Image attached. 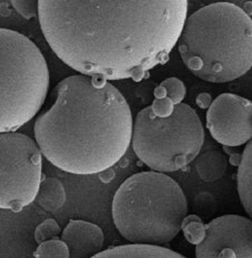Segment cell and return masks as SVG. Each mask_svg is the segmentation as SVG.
Segmentation results:
<instances>
[{"label": "cell", "instance_id": "1", "mask_svg": "<svg viewBox=\"0 0 252 258\" xmlns=\"http://www.w3.org/2000/svg\"><path fill=\"white\" fill-rule=\"evenodd\" d=\"M186 0H39L49 47L71 69L104 80H142L180 38Z\"/></svg>", "mask_w": 252, "mask_h": 258}, {"label": "cell", "instance_id": "2", "mask_svg": "<svg viewBox=\"0 0 252 258\" xmlns=\"http://www.w3.org/2000/svg\"><path fill=\"white\" fill-rule=\"evenodd\" d=\"M52 108L33 130L41 154L67 173L92 175L124 158L132 138V114L124 95L100 78L67 77Z\"/></svg>", "mask_w": 252, "mask_h": 258}, {"label": "cell", "instance_id": "3", "mask_svg": "<svg viewBox=\"0 0 252 258\" xmlns=\"http://www.w3.org/2000/svg\"><path fill=\"white\" fill-rule=\"evenodd\" d=\"M178 42L183 63L201 80L233 81L252 68V19L234 4H211L190 15Z\"/></svg>", "mask_w": 252, "mask_h": 258}, {"label": "cell", "instance_id": "4", "mask_svg": "<svg viewBox=\"0 0 252 258\" xmlns=\"http://www.w3.org/2000/svg\"><path fill=\"white\" fill-rule=\"evenodd\" d=\"M187 214V199L180 185L155 171L133 174L120 185L113 200L117 229L136 245L171 242L181 231Z\"/></svg>", "mask_w": 252, "mask_h": 258}, {"label": "cell", "instance_id": "5", "mask_svg": "<svg viewBox=\"0 0 252 258\" xmlns=\"http://www.w3.org/2000/svg\"><path fill=\"white\" fill-rule=\"evenodd\" d=\"M48 89L49 70L39 48L21 33L0 28V133L29 122Z\"/></svg>", "mask_w": 252, "mask_h": 258}, {"label": "cell", "instance_id": "6", "mask_svg": "<svg viewBox=\"0 0 252 258\" xmlns=\"http://www.w3.org/2000/svg\"><path fill=\"white\" fill-rule=\"evenodd\" d=\"M205 141L204 125L191 106L180 103L161 119L150 106L139 112L132 126V148L140 161L159 173L182 170L197 159Z\"/></svg>", "mask_w": 252, "mask_h": 258}, {"label": "cell", "instance_id": "7", "mask_svg": "<svg viewBox=\"0 0 252 258\" xmlns=\"http://www.w3.org/2000/svg\"><path fill=\"white\" fill-rule=\"evenodd\" d=\"M41 159L37 143L26 134L0 133V209L18 213L36 200Z\"/></svg>", "mask_w": 252, "mask_h": 258}, {"label": "cell", "instance_id": "8", "mask_svg": "<svg viewBox=\"0 0 252 258\" xmlns=\"http://www.w3.org/2000/svg\"><path fill=\"white\" fill-rule=\"evenodd\" d=\"M207 128L218 143L240 147L252 140V102L232 93L216 98L207 113Z\"/></svg>", "mask_w": 252, "mask_h": 258}, {"label": "cell", "instance_id": "9", "mask_svg": "<svg viewBox=\"0 0 252 258\" xmlns=\"http://www.w3.org/2000/svg\"><path fill=\"white\" fill-rule=\"evenodd\" d=\"M195 258H252V221L240 215L212 220L195 247Z\"/></svg>", "mask_w": 252, "mask_h": 258}, {"label": "cell", "instance_id": "10", "mask_svg": "<svg viewBox=\"0 0 252 258\" xmlns=\"http://www.w3.org/2000/svg\"><path fill=\"white\" fill-rule=\"evenodd\" d=\"M70 258H92L103 249L104 233L96 224L81 220H71L61 235Z\"/></svg>", "mask_w": 252, "mask_h": 258}, {"label": "cell", "instance_id": "11", "mask_svg": "<svg viewBox=\"0 0 252 258\" xmlns=\"http://www.w3.org/2000/svg\"><path fill=\"white\" fill-rule=\"evenodd\" d=\"M92 258H187L169 248L153 245H120L102 250Z\"/></svg>", "mask_w": 252, "mask_h": 258}, {"label": "cell", "instance_id": "12", "mask_svg": "<svg viewBox=\"0 0 252 258\" xmlns=\"http://www.w3.org/2000/svg\"><path fill=\"white\" fill-rule=\"evenodd\" d=\"M237 181L240 201L252 221V140L243 150L238 169Z\"/></svg>", "mask_w": 252, "mask_h": 258}, {"label": "cell", "instance_id": "13", "mask_svg": "<svg viewBox=\"0 0 252 258\" xmlns=\"http://www.w3.org/2000/svg\"><path fill=\"white\" fill-rule=\"evenodd\" d=\"M228 162L226 156L219 151H207L195 159V170L205 182H216L220 179L227 171Z\"/></svg>", "mask_w": 252, "mask_h": 258}, {"label": "cell", "instance_id": "14", "mask_svg": "<svg viewBox=\"0 0 252 258\" xmlns=\"http://www.w3.org/2000/svg\"><path fill=\"white\" fill-rule=\"evenodd\" d=\"M66 200L63 183L57 178H44L40 183L35 201L44 211L54 213L65 205Z\"/></svg>", "mask_w": 252, "mask_h": 258}, {"label": "cell", "instance_id": "15", "mask_svg": "<svg viewBox=\"0 0 252 258\" xmlns=\"http://www.w3.org/2000/svg\"><path fill=\"white\" fill-rule=\"evenodd\" d=\"M181 231L184 238L190 244L199 245L206 237V225L197 215H187L181 224Z\"/></svg>", "mask_w": 252, "mask_h": 258}, {"label": "cell", "instance_id": "16", "mask_svg": "<svg viewBox=\"0 0 252 258\" xmlns=\"http://www.w3.org/2000/svg\"><path fill=\"white\" fill-rule=\"evenodd\" d=\"M33 256L35 258H70L68 247L59 238L50 239L39 245Z\"/></svg>", "mask_w": 252, "mask_h": 258}, {"label": "cell", "instance_id": "17", "mask_svg": "<svg viewBox=\"0 0 252 258\" xmlns=\"http://www.w3.org/2000/svg\"><path fill=\"white\" fill-rule=\"evenodd\" d=\"M160 86L165 88L167 98H169L173 104L178 105L182 103V100L186 97V87L181 80L176 77H171L161 82Z\"/></svg>", "mask_w": 252, "mask_h": 258}, {"label": "cell", "instance_id": "18", "mask_svg": "<svg viewBox=\"0 0 252 258\" xmlns=\"http://www.w3.org/2000/svg\"><path fill=\"white\" fill-rule=\"evenodd\" d=\"M60 232L61 229L57 224V222L53 220V218H49V220L42 222L40 225L36 228L35 239L36 242L40 245L44 242H47V240L57 238Z\"/></svg>", "mask_w": 252, "mask_h": 258}, {"label": "cell", "instance_id": "19", "mask_svg": "<svg viewBox=\"0 0 252 258\" xmlns=\"http://www.w3.org/2000/svg\"><path fill=\"white\" fill-rule=\"evenodd\" d=\"M175 104H173L172 101L169 98H162V99H156L154 100L153 104H151L150 109L153 111V113L161 117V119H165V117L170 116L173 113V110H175Z\"/></svg>", "mask_w": 252, "mask_h": 258}, {"label": "cell", "instance_id": "20", "mask_svg": "<svg viewBox=\"0 0 252 258\" xmlns=\"http://www.w3.org/2000/svg\"><path fill=\"white\" fill-rule=\"evenodd\" d=\"M11 4L26 19H31L38 16V2L35 0H14Z\"/></svg>", "mask_w": 252, "mask_h": 258}, {"label": "cell", "instance_id": "21", "mask_svg": "<svg viewBox=\"0 0 252 258\" xmlns=\"http://www.w3.org/2000/svg\"><path fill=\"white\" fill-rule=\"evenodd\" d=\"M195 103L200 109H209L212 103V98L209 93H200L197 98H195Z\"/></svg>", "mask_w": 252, "mask_h": 258}]
</instances>
